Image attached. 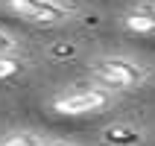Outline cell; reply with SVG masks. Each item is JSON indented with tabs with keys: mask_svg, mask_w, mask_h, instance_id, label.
Wrapping results in <instances>:
<instances>
[{
	"mask_svg": "<svg viewBox=\"0 0 155 146\" xmlns=\"http://www.w3.org/2000/svg\"><path fill=\"white\" fill-rule=\"evenodd\" d=\"M97 76L105 79V82L114 85V88H135V85H140V82L147 79V73H143V67H138L135 61L111 56V59L97 61Z\"/></svg>",
	"mask_w": 155,
	"mask_h": 146,
	"instance_id": "6da1fadb",
	"label": "cell"
},
{
	"mask_svg": "<svg viewBox=\"0 0 155 146\" xmlns=\"http://www.w3.org/2000/svg\"><path fill=\"white\" fill-rule=\"evenodd\" d=\"M47 3H50V6H56V9H61L64 15H70V12H76V9H79L76 0H47Z\"/></svg>",
	"mask_w": 155,
	"mask_h": 146,
	"instance_id": "9c48e42d",
	"label": "cell"
},
{
	"mask_svg": "<svg viewBox=\"0 0 155 146\" xmlns=\"http://www.w3.org/2000/svg\"><path fill=\"white\" fill-rule=\"evenodd\" d=\"M12 50H15V38L0 29V53H12Z\"/></svg>",
	"mask_w": 155,
	"mask_h": 146,
	"instance_id": "30bf717a",
	"label": "cell"
},
{
	"mask_svg": "<svg viewBox=\"0 0 155 146\" xmlns=\"http://www.w3.org/2000/svg\"><path fill=\"white\" fill-rule=\"evenodd\" d=\"M105 105H108V94L100 91V88H85V91H73V94H64L59 96L53 108L59 114H70V117H76V114H94V111H103Z\"/></svg>",
	"mask_w": 155,
	"mask_h": 146,
	"instance_id": "7a4b0ae2",
	"label": "cell"
},
{
	"mask_svg": "<svg viewBox=\"0 0 155 146\" xmlns=\"http://www.w3.org/2000/svg\"><path fill=\"white\" fill-rule=\"evenodd\" d=\"M126 26L132 32H155V18L149 12H132L126 18Z\"/></svg>",
	"mask_w": 155,
	"mask_h": 146,
	"instance_id": "5b68a950",
	"label": "cell"
},
{
	"mask_svg": "<svg viewBox=\"0 0 155 146\" xmlns=\"http://www.w3.org/2000/svg\"><path fill=\"white\" fill-rule=\"evenodd\" d=\"M73 53H76V47H73V44H56V47L50 50V56H56V59H70Z\"/></svg>",
	"mask_w": 155,
	"mask_h": 146,
	"instance_id": "ba28073f",
	"label": "cell"
},
{
	"mask_svg": "<svg viewBox=\"0 0 155 146\" xmlns=\"http://www.w3.org/2000/svg\"><path fill=\"white\" fill-rule=\"evenodd\" d=\"M6 6L15 15H21L24 21H32V24H59L68 18L61 9L50 6L47 0H6Z\"/></svg>",
	"mask_w": 155,
	"mask_h": 146,
	"instance_id": "3957f363",
	"label": "cell"
},
{
	"mask_svg": "<svg viewBox=\"0 0 155 146\" xmlns=\"http://www.w3.org/2000/svg\"><path fill=\"white\" fill-rule=\"evenodd\" d=\"M103 140L111 146H138L140 140V131L135 126H126V123H114V126H105L103 129Z\"/></svg>",
	"mask_w": 155,
	"mask_h": 146,
	"instance_id": "277c9868",
	"label": "cell"
},
{
	"mask_svg": "<svg viewBox=\"0 0 155 146\" xmlns=\"http://www.w3.org/2000/svg\"><path fill=\"white\" fill-rule=\"evenodd\" d=\"M0 146H38V140H35V138H29V135H15V138L3 140Z\"/></svg>",
	"mask_w": 155,
	"mask_h": 146,
	"instance_id": "52a82bcc",
	"label": "cell"
},
{
	"mask_svg": "<svg viewBox=\"0 0 155 146\" xmlns=\"http://www.w3.org/2000/svg\"><path fill=\"white\" fill-rule=\"evenodd\" d=\"M18 70H21V61H18V59H12L9 53H0V79L15 76Z\"/></svg>",
	"mask_w": 155,
	"mask_h": 146,
	"instance_id": "8992f818",
	"label": "cell"
},
{
	"mask_svg": "<svg viewBox=\"0 0 155 146\" xmlns=\"http://www.w3.org/2000/svg\"><path fill=\"white\" fill-rule=\"evenodd\" d=\"M143 12H149V15H152V18H155V6H149V9H143Z\"/></svg>",
	"mask_w": 155,
	"mask_h": 146,
	"instance_id": "8fae6325",
	"label": "cell"
},
{
	"mask_svg": "<svg viewBox=\"0 0 155 146\" xmlns=\"http://www.w3.org/2000/svg\"><path fill=\"white\" fill-rule=\"evenodd\" d=\"M47 146H68V143H47Z\"/></svg>",
	"mask_w": 155,
	"mask_h": 146,
	"instance_id": "7c38bea8",
	"label": "cell"
}]
</instances>
